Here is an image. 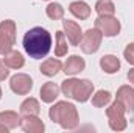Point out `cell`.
<instances>
[{
	"mask_svg": "<svg viewBox=\"0 0 134 133\" xmlns=\"http://www.w3.org/2000/svg\"><path fill=\"white\" fill-rule=\"evenodd\" d=\"M24 49L33 60H41L52 50V34L42 27H34L24 36Z\"/></svg>",
	"mask_w": 134,
	"mask_h": 133,
	"instance_id": "obj_1",
	"label": "cell"
},
{
	"mask_svg": "<svg viewBox=\"0 0 134 133\" xmlns=\"http://www.w3.org/2000/svg\"><path fill=\"white\" fill-rule=\"evenodd\" d=\"M48 117L55 124H59L64 130H73L80 124L78 110L70 102H56L48 110Z\"/></svg>",
	"mask_w": 134,
	"mask_h": 133,
	"instance_id": "obj_2",
	"label": "cell"
},
{
	"mask_svg": "<svg viewBox=\"0 0 134 133\" xmlns=\"http://www.w3.org/2000/svg\"><path fill=\"white\" fill-rule=\"evenodd\" d=\"M61 91L67 99H73L76 102H87L94 93V83L91 80H78V78H67L61 83Z\"/></svg>",
	"mask_w": 134,
	"mask_h": 133,
	"instance_id": "obj_3",
	"label": "cell"
},
{
	"mask_svg": "<svg viewBox=\"0 0 134 133\" xmlns=\"http://www.w3.org/2000/svg\"><path fill=\"white\" fill-rule=\"evenodd\" d=\"M125 106L120 100L115 99V102H112V105L106 110V116H108V122H109V127L111 130L114 132H123L128 125L126 122V117H125Z\"/></svg>",
	"mask_w": 134,
	"mask_h": 133,
	"instance_id": "obj_4",
	"label": "cell"
},
{
	"mask_svg": "<svg viewBox=\"0 0 134 133\" xmlns=\"http://www.w3.org/2000/svg\"><path fill=\"white\" fill-rule=\"evenodd\" d=\"M16 22L11 19L0 22V55L8 53L13 50V45L16 44Z\"/></svg>",
	"mask_w": 134,
	"mask_h": 133,
	"instance_id": "obj_5",
	"label": "cell"
},
{
	"mask_svg": "<svg viewBox=\"0 0 134 133\" xmlns=\"http://www.w3.org/2000/svg\"><path fill=\"white\" fill-rule=\"evenodd\" d=\"M101 39H103V33L97 27L94 28H89L86 33H83L81 38V42H80V47L84 53L91 55V53H95L101 45Z\"/></svg>",
	"mask_w": 134,
	"mask_h": 133,
	"instance_id": "obj_6",
	"label": "cell"
},
{
	"mask_svg": "<svg viewBox=\"0 0 134 133\" xmlns=\"http://www.w3.org/2000/svg\"><path fill=\"white\" fill-rule=\"evenodd\" d=\"M95 27L103 33V36H108V38L117 36L120 33V28H122L120 22L114 16H98L95 19Z\"/></svg>",
	"mask_w": 134,
	"mask_h": 133,
	"instance_id": "obj_7",
	"label": "cell"
},
{
	"mask_svg": "<svg viewBox=\"0 0 134 133\" xmlns=\"http://www.w3.org/2000/svg\"><path fill=\"white\" fill-rule=\"evenodd\" d=\"M9 88L17 96H27L33 89V80L27 74H16L9 80Z\"/></svg>",
	"mask_w": 134,
	"mask_h": 133,
	"instance_id": "obj_8",
	"label": "cell"
},
{
	"mask_svg": "<svg viewBox=\"0 0 134 133\" xmlns=\"http://www.w3.org/2000/svg\"><path fill=\"white\" fill-rule=\"evenodd\" d=\"M22 119L16 111H2L0 113V133H6L9 130H14L20 125Z\"/></svg>",
	"mask_w": 134,
	"mask_h": 133,
	"instance_id": "obj_9",
	"label": "cell"
},
{
	"mask_svg": "<svg viewBox=\"0 0 134 133\" xmlns=\"http://www.w3.org/2000/svg\"><path fill=\"white\" fill-rule=\"evenodd\" d=\"M63 28H64V34L67 36L69 42L72 45H80L81 42V38H83V32H81V27L73 22V21H63Z\"/></svg>",
	"mask_w": 134,
	"mask_h": 133,
	"instance_id": "obj_10",
	"label": "cell"
},
{
	"mask_svg": "<svg viewBox=\"0 0 134 133\" xmlns=\"http://www.w3.org/2000/svg\"><path fill=\"white\" fill-rule=\"evenodd\" d=\"M115 99L120 100L128 113H134V88L130 85H123L117 89Z\"/></svg>",
	"mask_w": 134,
	"mask_h": 133,
	"instance_id": "obj_11",
	"label": "cell"
},
{
	"mask_svg": "<svg viewBox=\"0 0 134 133\" xmlns=\"http://www.w3.org/2000/svg\"><path fill=\"white\" fill-rule=\"evenodd\" d=\"M84 67H86V61H84L81 57L72 55L70 58H67V61L64 63L63 69H64V74H66V75H76V74L83 72Z\"/></svg>",
	"mask_w": 134,
	"mask_h": 133,
	"instance_id": "obj_12",
	"label": "cell"
},
{
	"mask_svg": "<svg viewBox=\"0 0 134 133\" xmlns=\"http://www.w3.org/2000/svg\"><path fill=\"white\" fill-rule=\"evenodd\" d=\"M20 127L27 133H42L45 130L44 122L37 116H24V119L20 122Z\"/></svg>",
	"mask_w": 134,
	"mask_h": 133,
	"instance_id": "obj_13",
	"label": "cell"
},
{
	"mask_svg": "<svg viewBox=\"0 0 134 133\" xmlns=\"http://www.w3.org/2000/svg\"><path fill=\"white\" fill-rule=\"evenodd\" d=\"M59 91H61V88L56 83L47 81L41 88V99H42V102H45V103H52V102H55L56 97L59 96Z\"/></svg>",
	"mask_w": 134,
	"mask_h": 133,
	"instance_id": "obj_14",
	"label": "cell"
},
{
	"mask_svg": "<svg viewBox=\"0 0 134 133\" xmlns=\"http://www.w3.org/2000/svg\"><path fill=\"white\" fill-rule=\"evenodd\" d=\"M69 11L80 21H86L89 16H91V8L86 2L83 0H76V2H72L69 5Z\"/></svg>",
	"mask_w": 134,
	"mask_h": 133,
	"instance_id": "obj_15",
	"label": "cell"
},
{
	"mask_svg": "<svg viewBox=\"0 0 134 133\" xmlns=\"http://www.w3.org/2000/svg\"><path fill=\"white\" fill-rule=\"evenodd\" d=\"M3 63L9 67V69H20V67H24V64H25V58H24V55L20 52L9 50L8 53L3 55Z\"/></svg>",
	"mask_w": 134,
	"mask_h": 133,
	"instance_id": "obj_16",
	"label": "cell"
},
{
	"mask_svg": "<svg viewBox=\"0 0 134 133\" xmlns=\"http://www.w3.org/2000/svg\"><path fill=\"white\" fill-rule=\"evenodd\" d=\"M61 61L58 60V58H47L41 67H39V70H41V74H44V75H47V77H55L59 70H61Z\"/></svg>",
	"mask_w": 134,
	"mask_h": 133,
	"instance_id": "obj_17",
	"label": "cell"
},
{
	"mask_svg": "<svg viewBox=\"0 0 134 133\" xmlns=\"http://www.w3.org/2000/svg\"><path fill=\"white\" fill-rule=\"evenodd\" d=\"M100 67L106 74H115L120 69V61L114 55H104L100 58Z\"/></svg>",
	"mask_w": 134,
	"mask_h": 133,
	"instance_id": "obj_18",
	"label": "cell"
},
{
	"mask_svg": "<svg viewBox=\"0 0 134 133\" xmlns=\"http://www.w3.org/2000/svg\"><path fill=\"white\" fill-rule=\"evenodd\" d=\"M20 113L24 116H37L41 113V105L34 97H28L20 103Z\"/></svg>",
	"mask_w": 134,
	"mask_h": 133,
	"instance_id": "obj_19",
	"label": "cell"
},
{
	"mask_svg": "<svg viewBox=\"0 0 134 133\" xmlns=\"http://www.w3.org/2000/svg\"><path fill=\"white\" fill-rule=\"evenodd\" d=\"M95 11L98 16H114L115 14V5L112 0H97Z\"/></svg>",
	"mask_w": 134,
	"mask_h": 133,
	"instance_id": "obj_20",
	"label": "cell"
},
{
	"mask_svg": "<svg viewBox=\"0 0 134 133\" xmlns=\"http://www.w3.org/2000/svg\"><path fill=\"white\" fill-rule=\"evenodd\" d=\"M111 99H112V96H111L109 91L100 89V91L95 93V96H92V105L97 106V108H103L111 102Z\"/></svg>",
	"mask_w": 134,
	"mask_h": 133,
	"instance_id": "obj_21",
	"label": "cell"
},
{
	"mask_svg": "<svg viewBox=\"0 0 134 133\" xmlns=\"http://www.w3.org/2000/svg\"><path fill=\"white\" fill-rule=\"evenodd\" d=\"M69 45L66 41V34L64 32H56V45H55V55L56 57H64L67 55Z\"/></svg>",
	"mask_w": 134,
	"mask_h": 133,
	"instance_id": "obj_22",
	"label": "cell"
},
{
	"mask_svg": "<svg viewBox=\"0 0 134 133\" xmlns=\"http://www.w3.org/2000/svg\"><path fill=\"white\" fill-rule=\"evenodd\" d=\"M45 13L52 21H59L64 17V8L61 3H48V6L45 8Z\"/></svg>",
	"mask_w": 134,
	"mask_h": 133,
	"instance_id": "obj_23",
	"label": "cell"
},
{
	"mask_svg": "<svg viewBox=\"0 0 134 133\" xmlns=\"http://www.w3.org/2000/svg\"><path fill=\"white\" fill-rule=\"evenodd\" d=\"M123 57H125V60H126L130 64L134 66V42H131V44L126 45V49L123 50Z\"/></svg>",
	"mask_w": 134,
	"mask_h": 133,
	"instance_id": "obj_24",
	"label": "cell"
},
{
	"mask_svg": "<svg viewBox=\"0 0 134 133\" xmlns=\"http://www.w3.org/2000/svg\"><path fill=\"white\" fill-rule=\"evenodd\" d=\"M8 69L9 67L3 63V60H0V81H3L5 78H8V75H9V70Z\"/></svg>",
	"mask_w": 134,
	"mask_h": 133,
	"instance_id": "obj_25",
	"label": "cell"
},
{
	"mask_svg": "<svg viewBox=\"0 0 134 133\" xmlns=\"http://www.w3.org/2000/svg\"><path fill=\"white\" fill-rule=\"evenodd\" d=\"M128 80H130V83L134 85V69H130V72H128Z\"/></svg>",
	"mask_w": 134,
	"mask_h": 133,
	"instance_id": "obj_26",
	"label": "cell"
},
{
	"mask_svg": "<svg viewBox=\"0 0 134 133\" xmlns=\"http://www.w3.org/2000/svg\"><path fill=\"white\" fill-rule=\"evenodd\" d=\"M0 99H2V88H0Z\"/></svg>",
	"mask_w": 134,
	"mask_h": 133,
	"instance_id": "obj_27",
	"label": "cell"
}]
</instances>
